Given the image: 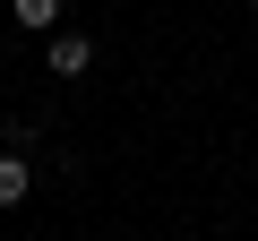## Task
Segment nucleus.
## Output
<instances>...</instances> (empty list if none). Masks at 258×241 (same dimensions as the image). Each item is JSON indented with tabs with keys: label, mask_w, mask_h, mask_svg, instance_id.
I'll list each match as a JSON object with an SVG mask.
<instances>
[{
	"label": "nucleus",
	"mask_w": 258,
	"mask_h": 241,
	"mask_svg": "<svg viewBox=\"0 0 258 241\" xmlns=\"http://www.w3.org/2000/svg\"><path fill=\"white\" fill-rule=\"evenodd\" d=\"M95 69V43L86 35H52V78H86Z\"/></svg>",
	"instance_id": "1"
},
{
	"label": "nucleus",
	"mask_w": 258,
	"mask_h": 241,
	"mask_svg": "<svg viewBox=\"0 0 258 241\" xmlns=\"http://www.w3.org/2000/svg\"><path fill=\"white\" fill-rule=\"evenodd\" d=\"M26 181H35V172H26V155H0V207H18V198H26Z\"/></svg>",
	"instance_id": "2"
},
{
	"label": "nucleus",
	"mask_w": 258,
	"mask_h": 241,
	"mask_svg": "<svg viewBox=\"0 0 258 241\" xmlns=\"http://www.w3.org/2000/svg\"><path fill=\"white\" fill-rule=\"evenodd\" d=\"M9 18H18V26H35V35H43V26H52V18H60V0H9Z\"/></svg>",
	"instance_id": "3"
}]
</instances>
